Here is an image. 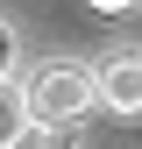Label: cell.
Listing matches in <instances>:
<instances>
[{
    "label": "cell",
    "mask_w": 142,
    "mask_h": 149,
    "mask_svg": "<svg viewBox=\"0 0 142 149\" xmlns=\"http://www.w3.org/2000/svg\"><path fill=\"white\" fill-rule=\"evenodd\" d=\"M85 107H93V64L50 57V64L22 85V114H29V128H71Z\"/></svg>",
    "instance_id": "cell-1"
},
{
    "label": "cell",
    "mask_w": 142,
    "mask_h": 149,
    "mask_svg": "<svg viewBox=\"0 0 142 149\" xmlns=\"http://www.w3.org/2000/svg\"><path fill=\"white\" fill-rule=\"evenodd\" d=\"M93 107L142 114V50H114V57L93 64Z\"/></svg>",
    "instance_id": "cell-2"
},
{
    "label": "cell",
    "mask_w": 142,
    "mask_h": 149,
    "mask_svg": "<svg viewBox=\"0 0 142 149\" xmlns=\"http://www.w3.org/2000/svg\"><path fill=\"white\" fill-rule=\"evenodd\" d=\"M22 128H29V114H22V85H14V78H0V149L22 135Z\"/></svg>",
    "instance_id": "cell-3"
},
{
    "label": "cell",
    "mask_w": 142,
    "mask_h": 149,
    "mask_svg": "<svg viewBox=\"0 0 142 149\" xmlns=\"http://www.w3.org/2000/svg\"><path fill=\"white\" fill-rule=\"evenodd\" d=\"M14 71V36H7V22H0V78Z\"/></svg>",
    "instance_id": "cell-5"
},
{
    "label": "cell",
    "mask_w": 142,
    "mask_h": 149,
    "mask_svg": "<svg viewBox=\"0 0 142 149\" xmlns=\"http://www.w3.org/2000/svg\"><path fill=\"white\" fill-rule=\"evenodd\" d=\"M85 7H100V14H128L135 0H85Z\"/></svg>",
    "instance_id": "cell-6"
},
{
    "label": "cell",
    "mask_w": 142,
    "mask_h": 149,
    "mask_svg": "<svg viewBox=\"0 0 142 149\" xmlns=\"http://www.w3.org/2000/svg\"><path fill=\"white\" fill-rule=\"evenodd\" d=\"M7 149H64V142H57V128H22Z\"/></svg>",
    "instance_id": "cell-4"
}]
</instances>
